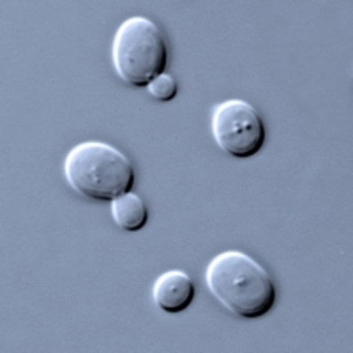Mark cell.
Segmentation results:
<instances>
[{
  "mask_svg": "<svg viewBox=\"0 0 353 353\" xmlns=\"http://www.w3.org/2000/svg\"><path fill=\"white\" fill-rule=\"evenodd\" d=\"M205 283L228 311L254 320L272 311L277 290L269 272L242 251H223L210 260Z\"/></svg>",
  "mask_w": 353,
  "mask_h": 353,
  "instance_id": "cell-1",
  "label": "cell"
},
{
  "mask_svg": "<svg viewBox=\"0 0 353 353\" xmlns=\"http://www.w3.org/2000/svg\"><path fill=\"white\" fill-rule=\"evenodd\" d=\"M64 176L72 191L92 201H112L131 193L134 166L105 141H83L72 147L64 161Z\"/></svg>",
  "mask_w": 353,
  "mask_h": 353,
  "instance_id": "cell-2",
  "label": "cell"
},
{
  "mask_svg": "<svg viewBox=\"0 0 353 353\" xmlns=\"http://www.w3.org/2000/svg\"><path fill=\"white\" fill-rule=\"evenodd\" d=\"M112 61L122 81L131 87H149L168 65L170 50L165 34L145 17L122 21L113 37Z\"/></svg>",
  "mask_w": 353,
  "mask_h": 353,
  "instance_id": "cell-3",
  "label": "cell"
},
{
  "mask_svg": "<svg viewBox=\"0 0 353 353\" xmlns=\"http://www.w3.org/2000/svg\"><path fill=\"white\" fill-rule=\"evenodd\" d=\"M212 134L219 149L237 159L256 156L267 138L261 115L242 99H228L214 108Z\"/></svg>",
  "mask_w": 353,
  "mask_h": 353,
  "instance_id": "cell-4",
  "label": "cell"
},
{
  "mask_svg": "<svg viewBox=\"0 0 353 353\" xmlns=\"http://www.w3.org/2000/svg\"><path fill=\"white\" fill-rule=\"evenodd\" d=\"M194 295H196V288H194L193 279L182 270H168L161 274L152 288L154 304L161 311L170 314L185 311L193 304Z\"/></svg>",
  "mask_w": 353,
  "mask_h": 353,
  "instance_id": "cell-5",
  "label": "cell"
},
{
  "mask_svg": "<svg viewBox=\"0 0 353 353\" xmlns=\"http://www.w3.org/2000/svg\"><path fill=\"white\" fill-rule=\"evenodd\" d=\"M110 210L115 225L124 232L137 233L145 228L149 221V209L137 193H125L110 201Z\"/></svg>",
  "mask_w": 353,
  "mask_h": 353,
  "instance_id": "cell-6",
  "label": "cell"
},
{
  "mask_svg": "<svg viewBox=\"0 0 353 353\" xmlns=\"http://www.w3.org/2000/svg\"><path fill=\"white\" fill-rule=\"evenodd\" d=\"M149 94L157 101H163V103H168V101L175 99L176 92H179V85H176L175 78L168 72H163L156 80H152L149 83Z\"/></svg>",
  "mask_w": 353,
  "mask_h": 353,
  "instance_id": "cell-7",
  "label": "cell"
}]
</instances>
